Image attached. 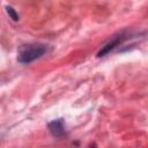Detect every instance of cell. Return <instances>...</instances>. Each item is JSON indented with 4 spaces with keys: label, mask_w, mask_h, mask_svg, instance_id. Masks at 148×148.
<instances>
[{
    "label": "cell",
    "mask_w": 148,
    "mask_h": 148,
    "mask_svg": "<svg viewBox=\"0 0 148 148\" xmlns=\"http://www.w3.org/2000/svg\"><path fill=\"white\" fill-rule=\"evenodd\" d=\"M147 31H135L130 29H124L117 34H114L110 39L102 45V47L98 50L96 57L103 58L110 54L111 52H126L131 49H133L138 43L143 40L147 37Z\"/></svg>",
    "instance_id": "obj_1"
},
{
    "label": "cell",
    "mask_w": 148,
    "mask_h": 148,
    "mask_svg": "<svg viewBox=\"0 0 148 148\" xmlns=\"http://www.w3.org/2000/svg\"><path fill=\"white\" fill-rule=\"evenodd\" d=\"M89 148H97V146H96V143H95V142H92V143L89 146Z\"/></svg>",
    "instance_id": "obj_5"
},
{
    "label": "cell",
    "mask_w": 148,
    "mask_h": 148,
    "mask_svg": "<svg viewBox=\"0 0 148 148\" xmlns=\"http://www.w3.org/2000/svg\"><path fill=\"white\" fill-rule=\"evenodd\" d=\"M47 128H49V132L52 134V136L57 139H61L66 135V124L64 118H58L49 121Z\"/></svg>",
    "instance_id": "obj_3"
},
{
    "label": "cell",
    "mask_w": 148,
    "mask_h": 148,
    "mask_svg": "<svg viewBox=\"0 0 148 148\" xmlns=\"http://www.w3.org/2000/svg\"><path fill=\"white\" fill-rule=\"evenodd\" d=\"M6 12H7V14H8L9 18H10L12 21L17 22V21L20 20V16H18L17 12L14 9V7H12V6H6Z\"/></svg>",
    "instance_id": "obj_4"
},
{
    "label": "cell",
    "mask_w": 148,
    "mask_h": 148,
    "mask_svg": "<svg viewBox=\"0 0 148 148\" xmlns=\"http://www.w3.org/2000/svg\"><path fill=\"white\" fill-rule=\"evenodd\" d=\"M49 52V45L44 43H28L23 44L17 50V62L22 65H29Z\"/></svg>",
    "instance_id": "obj_2"
}]
</instances>
